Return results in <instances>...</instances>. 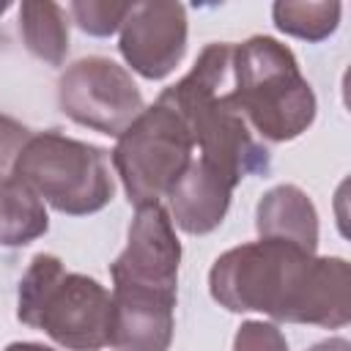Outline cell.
Segmentation results:
<instances>
[{"instance_id":"1","label":"cell","mask_w":351,"mask_h":351,"mask_svg":"<svg viewBox=\"0 0 351 351\" xmlns=\"http://www.w3.org/2000/svg\"><path fill=\"white\" fill-rule=\"evenodd\" d=\"M208 291L230 313H266L277 321L340 329L351 321V269L346 258H315L296 244L261 239L222 252Z\"/></svg>"},{"instance_id":"2","label":"cell","mask_w":351,"mask_h":351,"mask_svg":"<svg viewBox=\"0 0 351 351\" xmlns=\"http://www.w3.org/2000/svg\"><path fill=\"white\" fill-rule=\"evenodd\" d=\"M192 132L200 159L219 170L233 186L247 176L269 170V151L255 140L233 101V44L214 41L195 60L192 71L159 93Z\"/></svg>"},{"instance_id":"3","label":"cell","mask_w":351,"mask_h":351,"mask_svg":"<svg viewBox=\"0 0 351 351\" xmlns=\"http://www.w3.org/2000/svg\"><path fill=\"white\" fill-rule=\"evenodd\" d=\"M233 101L263 140L285 143L315 121V93L293 52L271 36L233 44Z\"/></svg>"},{"instance_id":"4","label":"cell","mask_w":351,"mask_h":351,"mask_svg":"<svg viewBox=\"0 0 351 351\" xmlns=\"http://www.w3.org/2000/svg\"><path fill=\"white\" fill-rule=\"evenodd\" d=\"M16 315L63 348L99 351L110 337L112 296L93 277L66 271L58 255L38 252L19 282Z\"/></svg>"},{"instance_id":"5","label":"cell","mask_w":351,"mask_h":351,"mask_svg":"<svg viewBox=\"0 0 351 351\" xmlns=\"http://www.w3.org/2000/svg\"><path fill=\"white\" fill-rule=\"evenodd\" d=\"M14 176L55 211L71 217L104 208L115 192L107 151L60 132L30 134L14 162Z\"/></svg>"},{"instance_id":"6","label":"cell","mask_w":351,"mask_h":351,"mask_svg":"<svg viewBox=\"0 0 351 351\" xmlns=\"http://www.w3.org/2000/svg\"><path fill=\"white\" fill-rule=\"evenodd\" d=\"M192 132L170 104L156 99L154 107L143 110L118 137L112 151V165L123 181L129 203H159L192 162Z\"/></svg>"},{"instance_id":"7","label":"cell","mask_w":351,"mask_h":351,"mask_svg":"<svg viewBox=\"0 0 351 351\" xmlns=\"http://www.w3.org/2000/svg\"><path fill=\"white\" fill-rule=\"evenodd\" d=\"M60 110L80 126L121 137L145 110L132 74L110 58L93 55L71 63L58 82Z\"/></svg>"},{"instance_id":"8","label":"cell","mask_w":351,"mask_h":351,"mask_svg":"<svg viewBox=\"0 0 351 351\" xmlns=\"http://www.w3.org/2000/svg\"><path fill=\"white\" fill-rule=\"evenodd\" d=\"M181 244L170 214L159 203L137 206L123 252L110 266L112 288L176 296Z\"/></svg>"},{"instance_id":"9","label":"cell","mask_w":351,"mask_h":351,"mask_svg":"<svg viewBox=\"0 0 351 351\" xmlns=\"http://www.w3.org/2000/svg\"><path fill=\"white\" fill-rule=\"evenodd\" d=\"M118 47L123 60L145 80L167 77L186 52V8L173 0L132 3Z\"/></svg>"},{"instance_id":"10","label":"cell","mask_w":351,"mask_h":351,"mask_svg":"<svg viewBox=\"0 0 351 351\" xmlns=\"http://www.w3.org/2000/svg\"><path fill=\"white\" fill-rule=\"evenodd\" d=\"M107 346L115 351H167L173 343L176 296L112 288Z\"/></svg>"},{"instance_id":"11","label":"cell","mask_w":351,"mask_h":351,"mask_svg":"<svg viewBox=\"0 0 351 351\" xmlns=\"http://www.w3.org/2000/svg\"><path fill=\"white\" fill-rule=\"evenodd\" d=\"M233 184L214 170L203 159H192L186 170L176 178L170 192L165 195L170 200L173 222L192 236L211 233L228 214Z\"/></svg>"},{"instance_id":"12","label":"cell","mask_w":351,"mask_h":351,"mask_svg":"<svg viewBox=\"0 0 351 351\" xmlns=\"http://www.w3.org/2000/svg\"><path fill=\"white\" fill-rule=\"evenodd\" d=\"M255 228L261 239H277L296 244L307 252L318 247V214L313 200L293 184L269 189L255 211Z\"/></svg>"},{"instance_id":"13","label":"cell","mask_w":351,"mask_h":351,"mask_svg":"<svg viewBox=\"0 0 351 351\" xmlns=\"http://www.w3.org/2000/svg\"><path fill=\"white\" fill-rule=\"evenodd\" d=\"M49 228L44 200L16 176L0 181V244L22 247Z\"/></svg>"},{"instance_id":"14","label":"cell","mask_w":351,"mask_h":351,"mask_svg":"<svg viewBox=\"0 0 351 351\" xmlns=\"http://www.w3.org/2000/svg\"><path fill=\"white\" fill-rule=\"evenodd\" d=\"M19 30L22 38L27 44V49L52 63L60 66L66 60L69 52V22L66 14L58 3H38V0H27L19 5Z\"/></svg>"},{"instance_id":"15","label":"cell","mask_w":351,"mask_h":351,"mask_svg":"<svg viewBox=\"0 0 351 351\" xmlns=\"http://www.w3.org/2000/svg\"><path fill=\"white\" fill-rule=\"evenodd\" d=\"M340 3H291L280 0L271 5L274 25L296 38L304 41H324L329 33L337 30L340 22Z\"/></svg>"},{"instance_id":"16","label":"cell","mask_w":351,"mask_h":351,"mask_svg":"<svg viewBox=\"0 0 351 351\" xmlns=\"http://www.w3.org/2000/svg\"><path fill=\"white\" fill-rule=\"evenodd\" d=\"M132 3H110V0H77L71 3V14L77 25L90 36H112L121 30L129 16Z\"/></svg>"},{"instance_id":"17","label":"cell","mask_w":351,"mask_h":351,"mask_svg":"<svg viewBox=\"0 0 351 351\" xmlns=\"http://www.w3.org/2000/svg\"><path fill=\"white\" fill-rule=\"evenodd\" d=\"M233 351H288V343L274 324L247 321L233 337Z\"/></svg>"},{"instance_id":"18","label":"cell","mask_w":351,"mask_h":351,"mask_svg":"<svg viewBox=\"0 0 351 351\" xmlns=\"http://www.w3.org/2000/svg\"><path fill=\"white\" fill-rule=\"evenodd\" d=\"M27 137H30V132L19 121L0 115V181L14 176V162L22 151V145L27 143Z\"/></svg>"},{"instance_id":"19","label":"cell","mask_w":351,"mask_h":351,"mask_svg":"<svg viewBox=\"0 0 351 351\" xmlns=\"http://www.w3.org/2000/svg\"><path fill=\"white\" fill-rule=\"evenodd\" d=\"M310 351H351V343H348L346 337H332V340L315 343Z\"/></svg>"},{"instance_id":"20","label":"cell","mask_w":351,"mask_h":351,"mask_svg":"<svg viewBox=\"0 0 351 351\" xmlns=\"http://www.w3.org/2000/svg\"><path fill=\"white\" fill-rule=\"evenodd\" d=\"M3 351H55V348L41 346V343H11V346H5Z\"/></svg>"},{"instance_id":"21","label":"cell","mask_w":351,"mask_h":351,"mask_svg":"<svg viewBox=\"0 0 351 351\" xmlns=\"http://www.w3.org/2000/svg\"><path fill=\"white\" fill-rule=\"evenodd\" d=\"M8 8V3H0V16H3V11Z\"/></svg>"}]
</instances>
